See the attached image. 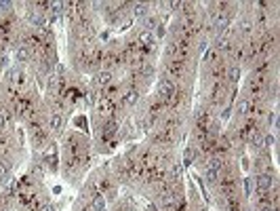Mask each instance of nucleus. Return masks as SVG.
<instances>
[{
  "mask_svg": "<svg viewBox=\"0 0 280 211\" xmlns=\"http://www.w3.org/2000/svg\"><path fill=\"white\" fill-rule=\"evenodd\" d=\"M228 97H230V89L226 82H213L207 93V108H224Z\"/></svg>",
  "mask_w": 280,
  "mask_h": 211,
  "instance_id": "1",
  "label": "nucleus"
},
{
  "mask_svg": "<svg viewBox=\"0 0 280 211\" xmlns=\"http://www.w3.org/2000/svg\"><path fill=\"white\" fill-rule=\"evenodd\" d=\"M177 93H181V89L177 87V82L175 80H171V78H162L158 80V85H156V97L158 99H162V101H167L171 97H175Z\"/></svg>",
  "mask_w": 280,
  "mask_h": 211,
  "instance_id": "2",
  "label": "nucleus"
},
{
  "mask_svg": "<svg viewBox=\"0 0 280 211\" xmlns=\"http://www.w3.org/2000/svg\"><path fill=\"white\" fill-rule=\"evenodd\" d=\"M30 137H32V144H34V148H44V146L49 144V131L44 129V127L38 123V120L30 125Z\"/></svg>",
  "mask_w": 280,
  "mask_h": 211,
  "instance_id": "3",
  "label": "nucleus"
},
{
  "mask_svg": "<svg viewBox=\"0 0 280 211\" xmlns=\"http://www.w3.org/2000/svg\"><path fill=\"white\" fill-rule=\"evenodd\" d=\"M219 205L224 207V211H243V199L238 194L219 196Z\"/></svg>",
  "mask_w": 280,
  "mask_h": 211,
  "instance_id": "4",
  "label": "nucleus"
},
{
  "mask_svg": "<svg viewBox=\"0 0 280 211\" xmlns=\"http://www.w3.org/2000/svg\"><path fill=\"white\" fill-rule=\"evenodd\" d=\"M253 106H255V101L249 99V97H245V95H243V97L236 101V108H234V110H236V116H238V118H249Z\"/></svg>",
  "mask_w": 280,
  "mask_h": 211,
  "instance_id": "5",
  "label": "nucleus"
},
{
  "mask_svg": "<svg viewBox=\"0 0 280 211\" xmlns=\"http://www.w3.org/2000/svg\"><path fill=\"white\" fill-rule=\"evenodd\" d=\"M253 180H255L257 190H270L276 184V175L274 173H257V177H253Z\"/></svg>",
  "mask_w": 280,
  "mask_h": 211,
  "instance_id": "6",
  "label": "nucleus"
},
{
  "mask_svg": "<svg viewBox=\"0 0 280 211\" xmlns=\"http://www.w3.org/2000/svg\"><path fill=\"white\" fill-rule=\"evenodd\" d=\"M253 34H255V25H253V19H249V17H245L243 21L238 23V38H253Z\"/></svg>",
  "mask_w": 280,
  "mask_h": 211,
  "instance_id": "7",
  "label": "nucleus"
},
{
  "mask_svg": "<svg viewBox=\"0 0 280 211\" xmlns=\"http://www.w3.org/2000/svg\"><path fill=\"white\" fill-rule=\"evenodd\" d=\"M137 44L139 47H143V49H152L156 44V38H154V32H148V30H141L137 34Z\"/></svg>",
  "mask_w": 280,
  "mask_h": 211,
  "instance_id": "8",
  "label": "nucleus"
},
{
  "mask_svg": "<svg viewBox=\"0 0 280 211\" xmlns=\"http://www.w3.org/2000/svg\"><path fill=\"white\" fill-rule=\"evenodd\" d=\"M137 99H139V89L135 85H131L126 91L122 93V106H135L137 104Z\"/></svg>",
  "mask_w": 280,
  "mask_h": 211,
  "instance_id": "9",
  "label": "nucleus"
},
{
  "mask_svg": "<svg viewBox=\"0 0 280 211\" xmlns=\"http://www.w3.org/2000/svg\"><path fill=\"white\" fill-rule=\"evenodd\" d=\"M49 131L55 133V135L63 131V116H61L59 112H53V114L49 116Z\"/></svg>",
  "mask_w": 280,
  "mask_h": 211,
  "instance_id": "10",
  "label": "nucleus"
},
{
  "mask_svg": "<svg viewBox=\"0 0 280 211\" xmlns=\"http://www.w3.org/2000/svg\"><path fill=\"white\" fill-rule=\"evenodd\" d=\"M112 80H114V74L110 72V70H99L97 76H95V87H107V85H112Z\"/></svg>",
  "mask_w": 280,
  "mask_h": 211,
  "instance_id": "11",
  "label": "nucleus"
},
{
  "mask_svg": "<svg viewBox=\"0 0 280 211\" xmlns=\"http://www.w3.org/2000/svg\"><path fill=\"white\" fill-rule=\"evenodd\" d=\"M221 59H224V57H221L219 51L215 49V47H211V49H209L207 53H205V59H202V61H205V66L209 68V66H215V63H219Z\"/></svg>",
  "mask_w": 280,
  "mask_h": 211,
  "instance_id": "12",
  "label": "nucleus"
},
{
  "mask_svg": "<svg viewBox=\"0 0 280 211\" xmlns=\"http://www.w3.org/2000/svg\"><path fill=\"white\" fill-rule=\"evenodd\" d=\"M226 76H228V82H230L232 87H236V85H238V80H240V66H236V63L228 66Z\"/></svg>",
  "mask_w": 280,
  "mask_h": 211,
  "instance_id": "13",
  "label": "nucleus"
},
{
  "mask_svg": "<svg viewBox=\"0 0 280 211\" xmlns=\"http://www.w3.org/2000/svg\"><path fill=\"white\" fill-rule=\"evenodd\" d=\"M202 175L207 177V182H209V184H215V182L219 180V171L215 169V167H211L209 163L202 165Z\"/></svg>",
  "mask_w": 280,
  "mask_h": 211,
  "instance_id": "14",
  "label": "nucleus"
},
{
  "mask_svg": "<svg viewBox=\"0 0 280 211\" xmlns=\"http://www.w3.org/2000/svg\"><path fill=\"white\" fill-rule=\"evenodd\" d=\"M15 57H17V63H28L32 59V51L25 47V44H19L15 51Z\"/></svg>",
  "mask_w": 280,
  "mask_h": 211,
  "instance_id": "15",
  "label": "nucleus"
},
{
  "mask_svg": "<svg viewBox=\"0 0 280 211\" xmlns=\"http://www.w3.org/2000/svg\"><path fill=\"white\" fill-rule=\"evenodd\" d=\"M44 165L51 169V171H55L57 169V156H55V146H49V150H47V156H44Z\"/></svg>",
  "mask_w": 280,
  "mask_h": 211,
  "instance_id": "16",
  "label": "nucleus"
},
{
  "mask_svg": "<svg viewBox=\"0 0 280 211\" xmlns=\"http://www.w3.org/2000/svg\"><path fill=\"white\" fill-rule=\"evenodd\" d=\"M91 209H93V211H104V209H105V196H104V194H93Z\"/></svg>",
  "mask_w": 280,
  "mask_h": 211,
  "instance_id": "17",
  "label": "nucleus"
},
{
  "mask_svg": "<svg viewBox=\"0 0 280 211\" xmlns=\"http://www.w3.org/2000/svg\"><path fill=\"white\" fill-rule=\"evenodd\" d=\"M9 177H11V167L4 161H0V186L9 182Z\"/></svg>",
  "mask_w": 280,
  "mask_h": 211,
  "instance_id": "18",
  "label": "nucleus"
},
{
  "mask_svg": "<svg viewBox=\"0 0 280 211\" xmlns=\"http://www.w3.org/2000/svg\"><path fill=\"white\" fill-rule=\"evenodd\" d=\"M150 13V4H135V15L137 17H145Z\"/></svg>",
  "mask_w": 280,
  "mask_h": 211,
  "instance_id": "19",
  "label": "nucleus"
},
{
  "mask_svg": "<svg viewBox=\"0 0 280 211\" xmlns=\"http://www.w3.org/2000/svg\"><path fill=\"white\" fill-rule=\"evenodd\" d=\"M183 158H186V165H190V163H194V158H196V148H190L186 150V154H183Z\"/></svg>",
  "mask_w": 280,
  "mask_h": 211,
  "instance_id": "20",
  "label": "nucleus"
},
{
  "mask_svg": "<svg viewBox=\"0 0 280 211\" xmlns=\"http://www.w3.org/2000/svg\"><path fill=\"white\" fill-rule=\"evenodd\" d=\"M245 192L246 194H253V177H245Z\"/></svg>",
  "mask_w": 280,
  "mask_h": 211,
  "instance_id": "21",
  "label": "nucleus"
},
{
  "mask_svg": "<svg viewBox=\"0 0 280 211\" xmlns=\"http://www.w3.org/2000/svg\"><path fill=\"white\" fill-rule=\"evenodd\" d=\"M274 144H276L274 135H263V146H265V148H270V146H274Z\"/></svg>",
  "mask_w": 280,
  "mask_h": 211,
  "instance_id": "22",
  "label": "nucleus"
},
{
  "mask_svg": "<svg viewBox=\"0 0 280 211\" xmlns=\"http://www.w3.org/2000/svg\"><path fill=\"white\" fill-rule=\"evenodd\" d=\"M276 116H278L276 110H272V112L268 114V125H270V127H276Z\"/></svg>",
  "mask_w": 280,
  "mask_h": 211,
  "instance_id": "23",
  "label": "nucleus"
},
{
  "mask_svg": "<svg viewBox=\"0 0 280 211\" xmlns=\"http://www.w3.org/2000/svg\"><path fill=\"white\" fill-rule=\"evenodd\" d=\"M6 127V118L2 116V114H0V133H2V129Z\"/></svg>",
  "mask_w": 280,
  "mask_h": 211,
  "instance_id": "24",
  "label": "nucleus"
},
{
  "mask_svg": "<svg viewBox=\"0 0 280 211\" xmlns=\"http://www.w3.org/2000/svg\"><path fill=\"white\" fill-rule=\"evenodd\" d=\"M257 211H278V207H263V209H257Z\"/></svg>",
  "mask_w": 280,
  "mask_h": 211,
  "instance_id": "25",
  "label": "nucleus"
},
{
  "mask_svg": "<svg viewBox=\"0 0 280 211\" xmlns=\"http://www.w3.org/2000/svg\"><path fill=\"white\" fill-rule=\"evenodd\" d=\"M145 211H158V209H156V205H148V209H145Z\"/></svg>",
  "mask_w": 280,
  "mask_h": 211,
  "instance_id": "26",
  "label": "nucleus"
},
{
  "mask_svg": "<svg viewBox=\"0 0 280 211\" xmlns=\"http://www.w3.org/2000/svg\"><path fill=\"white\" fill-rule=\"evenodd\" d=\"M104 211H105V209H104Z\"/></svg>",
  "mask_w": 280,
  "mask_h": 211,
  "instance_id": "27",
  "label": "nucleus"
}]
</instances>
